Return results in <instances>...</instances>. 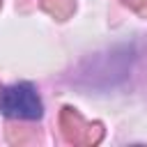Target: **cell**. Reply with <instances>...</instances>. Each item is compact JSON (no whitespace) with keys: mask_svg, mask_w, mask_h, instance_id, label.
Returning a JSON list of instances; mask_svg holds the SVG:
<instances>
[{"mask_svg":"<svg viewBox=\"0 0 147 147\" xmlns=\"http://www.w3.org/2000/svg\"><path fill=\"white\" fill-rule=\"evenodd\" d=\"M0 115L9 119H39L44 103L30 83H14L0 90Z\"/></svg>","mask_w":147,"mask_h":147,"instance_id":"obj_1","label":"cell"}]
</instances>
